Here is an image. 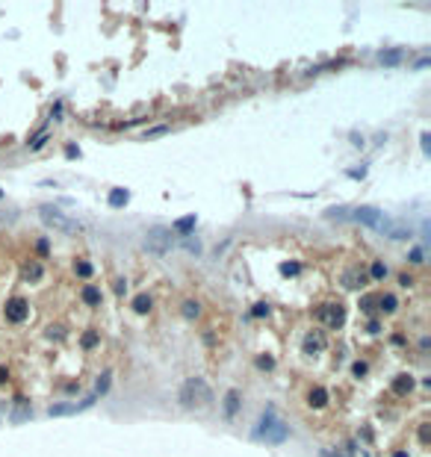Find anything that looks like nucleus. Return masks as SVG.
<instances>
[{
  "instance_id": "obj_36",
  "label": "nucleus",
  "mask_w": 431,
  "mask_h": 457,
  "mask_svg": "<svg viewBox=\"0 0 431 457\" xmlns=\"http://www.w3.org/2000/svg\"><path fill=\"white\" fill-rule=\"evenodd\" d=\"M0 198H3V189H0Z\"/></svg>"
},
{
  "instance_id": "obj_30",
  "label": "nucleus",
  "mask_w": 431,
  "mask_h": 457,
  "mask_svg": "<svg viewBox=\"0 0 431 457\" xmlns=\"http://www.w3.org/2000/svg\"><path fill=\"white\" fill-rule=\"evenodd\" d=\"M351 372H355V378H363V375H366V363H355V369H351Z\"/></svg>"
},
{
  "instance_id": "obj_12",
  "label": "nucleus",
  "mask_w": 431,
  "mask_h": 457,
  "mask_svg": "<svg viewBox=\"0 0 431 457\" xmlns=\"http://www.w3.org/2000/svg\"><path fill=\"white\" fill-rule=\"evenodd\" d=\"M411 390H414V378L411 375H399L396 381H393V392L396 395H408Z\"/></svg>"
},
{
  "instance_id": "obj_17",
  "label": "nucleus",
  "mask_w": 431,
  "mask_h": 457,
  "mask_svg": "<svg viewBox=\"0 0 431 457\" xmlns=\"http://www.w3.org/2000/svg\"><path fill=\"white\" fill-rule=\"evenodd\" d=\"M127 198H130L127 189H112V192H109V203H112V206H124Z\"/></svg>"
},
{
  "instance_id": "obj_3",
  "label": "nucleus",
  "mask_w": 431,
  "mask_h": 457,
  "mask_svg": "<svg viewBox=\"0 0 431 457\" xmlns=\"http://www.w3.org/2000/svg\"><path fill=\"white\" fill-rule=\"evenodd\" d=\"M145 248L154 251V254H166V251L172 248V230H166V227H151V230L145 233Z\"/></svg>"
},
{
  "instance_id": "obj_16",
  "label": "nucleus",
  "mask_w": 431,
  "mask_h": 457,
  "mask_svg": "<svg viewBox=\"0 0 431 457\" xmlns=\"http://www.w3.org/2000/svg\"><path fill=\"white\" fill-rule=\"evenodd\" d=\"M180 313H183V319H198L201 316V304L198 301H183Z\"/></svg>"
},
{
  "instance_id": "obj_7",
  "label": "nucleus",
  "mask_w": 431,
  "mask_h": 457,
  "mask_svg": "<svg viewBox=\"0 0 431 457\" xmlns=\"http://www.w3.org/2000/svg\"><path fill=\"white\" fill-rule=\"evenodd\" d=\"M38 213H42V219L48 221V224H53V227H59V230H74V224H68L71 219H65L56 206H48V203H45V206H38Z\"/></svg>"
},
{
  "instance_id": "obj_35",
  "label": "nucleus",
  "mask_w": 431,
  "mask_h": 457,
  "mask_svg": "<svg viewBox=\"0 0 431 457\" xmlns=\"http://www.w3.org/2000/svg\"><path fill=\"white\" fill-rule=\"evenodd\" d=\"M393 457H408V454H405V451H396V454H393Z\"/></svg>"
},
{
  "instance_id": "obj_5",
  "label": "nucleus",
  "mask_w": 431,
  "mask_h": 457,
  "mask_svg": "<svg viewBox=\"0 0 431 457\" xmlns=\"http://www.w3.org/2000/svg\"><path fill=\"white\" fill-rule=\"evenodd\" d=\"M3 316H6V319H9L12 324L24 322V319L30 316V304H27V298H21V295L9 298V301L3 304Z\"/></svg>"
},
{
  "instance_id": "obj_32",
  "label": "nucleus",
  "mask_w": 431,
  "mask_h": 457,
  "mask_svg": "<svg viewBox=\"0 0 431 457\" xmlns=\"http://www.w3.org/2000/svg\"><path fill=\"white\" fill-rule=\"evenodd\" d=\"M419 440L428 442V425H419Z\"/></svg>"
},
{
  "instance_id": "obj_20",
  "label": "nucleus",
  "mask_w": 431,
  "mask_h": 457,
  "mask_svg": "<svg viewBox=\"0 0 431 457\" xmlns=\"http://www.w3.org/2000/svg\"><path fill=\"white\" fill-rule=\"evenodd\" d=\"M195 221H198L195 216H183V219L174 224V230H177V233H189L192 227H195Z\"/></svg>"
},
{
  "instance_id": "obj_10",
  "label": "nucleus",
  "mask_w": 431,
  "mask_h": 457,
  "mask_svg": "<svg viewBox=\"0 0 431 457\" xmlns=\"http://www.w3.org/2000/svg\"><path fill=\"white\" fill-rule=\"evenodd\" d=\"M237 410H240V392L227 390V395H224V416H227V419H233V416H237Z\"/></svg>"
},
{
  "instance_id": "obj_13",
  "label": "nucleus",
  "mask_w": 431,
  "mask_h": 457,
  "mask_svg": "<svg viewBox=\"0 0 431 457\" xmlns=\"http://www.w3.org/2000/svg\"><path fill=\"white\" fill-rule=\"evenodd\" d=\"M80 298H83L89 307H98V304H101V289H98V286H86L83 292H80Z\"/></svg>"
},
{
  "instance_id": "obj_19",
  "label": "nucleus",
  "mask_w": 431,
  "mask_h": 457,
  "mask_svg": "<svg viewBox=\"0 0 431 457\" xmlns=\"http://www.w3.org/2000/svg\"><path fill=\"white\" fill-rule=\"evenodd\" d=\"M361 310L366 313V316H372V313L378 310V298H375V295H363V298H361Z\"/></svg>"
},
{
  "instance_id": "obj_15",
  "label": "nucleus",
  "mask_w": 431,
  "mask_h": 457,
  "mask_svg": "<svg viewBox=\"0 0 431 457\" xmlns=\"http://www.w3.org/2000/svg\"><path fill=\"white\" fill-rule=\"evenodd\" d=\"M42 274H45V269H42V263H27V266H24V277H27V280H42Z\"/></svg>"
},
{
  "instance_id": "obj_4",
  "label": "nucleus",
  "mask_w": 431,
  "mask_h": 457,
  "mask_svg": "<svg viewBox=\"0 0 431 457\" xmlns=\"http://www.w3.org/2000/svg\"><path fill=\"white\" fill-rule=\"evenodd\" d=\"M348 221H358V224H366V227H381V216L378 206H348Z\"/></svg>"
},
{
  "instance_id": "obj_27",
  "label": "nucleus",
  "mask_w": 431,
  "mask_h": 457,
  "mask_svg": "<svg viewBox=\"0 0 431 457\" xmlns=\"http://www.w3.org/2000/svg\"><path fill=\"white\" fill-rule=\"evenodd\" d=\"M169 130H172V127H169V124H160V127H154V130H148V133H145V139H156V136L169 133Z\"/></svg>"
},
{
  "instance_id": "obj_14",
  "label": "nucleus",
  "mask_w": 431,
  "mask_h": 457,
  "mask_svg": "<svg viewBox=\"0 0 431 457\" xmlns=\"http://www.w3.org/2000/svg\"><path fill=\"white\" fill-rule=\"evenodd\" d=\"M322 345H325V337L316 330V334H307V342H304V351H322Z\"/></svg>"
},
{
  "instance_id": "obj_9",
  "label": "nucleus",
  "mask_w": 431,
  "mask_h": 457,
  "mask_svg": "<svg viewBox=\"0 0 431 457\" xmlns=\"http://www.w3.org/2000/svg\"><path fill=\"white\" fill-rule=\"evenodd\" d=\"M307 404L316 407V410H322V407L328 404V390L325 387H313V390L307 392Z\"/></svg>"
},
{
  "instance_id": "obj_8",
  "label": "nucleus",
  "mask_w": 431,
  "mask_h": 457,
  "mask_svg": "<svg viewBox=\"0 0 431 457\" xmlns=\"http://www.w3.org/2000/svg\"><path fill=\"white\" fill-rule=\"evenodd\" d=\"M366 280H369V274H366V271H361L358 266L345 269V271H343V277H340V283H343L345 289H361Z\"/></svg>"
},
{
  "instance_id": "obj_11",
  "label": "nucleus",
  "mask_w": 431,
  "mask_h": 457,
  "mask_svg": "<svg viewBox=\"0 0 431 457\" xmlns=\"http://www.w3.org/2000/svg\"><path fill=\"white\" fill-rule=\"evenodd\" d=\"M151 307H154V301H151V295H148V292H139L136 298H133V310H136L139 316H148V313H151Z\"/></svg>"
},
{
  "instance_id": "obj_23",
  "label": "nucleus",
  "mask_w": 431,
  "mask_h": 457,
  "mask_svg": "<svg viewBox=\"0 0 431 457\" xmlns=\"http://www.w3.org/2000/svg\"><path fill=\"white\" fill-rule=\"evenodd\" d=\"M399 59H402V51H387V53H381V62H384V65H396Z\"/></svg>"
},
{
  "instance_id": "obj_28",
  "label": "nucleus",
  "mask_w": 431,
  "mask_h": 457,
  "mask_svg": "<svg viewBox=\"0 0 431 457\" xmlns=\"http://www.w3.org/2000/svg\"><path fill=\"white\" fill-rule=\"evenodd\" d=\"M298 269H301L298 263H284V266H281V271H284V274H298Z\"/></svg>"
},
{
  "instance_id": "obj_21",
  "label": "nucleus",
  "mask_w": 431,
  "mask_h": 457,
  "mask_svg": "<svg viewBox=\"0 0 431 457\" xmlns=\"http://www.w3.org/2000/svg\"><path fill=\"white\" fill-rule=\"evenodd\" d=\"M92 263H86V260H77L74 263V274H80V277H92Z\"/></svg>"
},
{
  "instance_id": "obj_33",
  "label": "nucleus",
  "mask_w": 431,
  "mask_h": 457,
  "mask_svg": "<svg viewBox=\"0 0 431 457\" xmlns=\"http://www.w3.org/2000/svg\"><path fill=\"white\" fill-rule=\"evenodd\" d=\"M112 286H115V292H119V295H124V289H127V283H124V280H121V277H119V280H115Z\"/></svg>"
},
{
  "instance_id": "obj_22",
  "label": "nucleus",
  "mask_w": 431,
  "mask_h": 457,
  "mask_svg": "<svg viewBox=\"0 0 431 457\" xmlns=\"http://www.w3.org/2000/svg\"><path fill=\"white\" fill-rule=\"evenodd\" d=\"M109 381H112V375H109V369H106V372L98 378V387H95V392H98V395H104V392L109 390Z\"/></svg>"
},
{
  "instance_id": "obj_31",
  "label": "nucleus",
  "mask_w": 431,
  "mask_h": 457,
  "mask_svg": "<svg viewBox=\"0 0 431 457\" xmlns=\"http://www.w3.org/2000/svg\"><path fill=\"white\" fill-rule=\"evenodd\" d=\"M35 251H38V254H48V242H45V239H38V242H35Z\"/></svg>"
},
{
  "instance_id": "obj_2",
  "label": "nucleus",
  "mask_w": 431,
  "mask_h": 457,
  "mask_svg": "<svg viewBox=\"0 0 431 457\" xmlns=\"http://www.w3.org/2000/svg\"><path fill=\"white\" fill-rule=\"evenodd\" d=\"M287 434H290V428L278 419L272 407L263 413L260 425L254 428V440H266V442H284V440H287Z\"/></svg>"
},
{
  "instance_id": "obj_34",
  "label": "nucleus",
  "mask_w": 431,
  "mask_h": 457,
  "mask_svg": "<svg viewBox=\"0 0 431 457\" xmlns=\"http://www.w3.org/2000/svg\"><path fill=\"white\" fill-rule=\"evenodd\" d=\"M6 378H9V372H6V366H0V384H6Z\"/></svg>"
},
{
  "instance_id": "obj_25",
  "label": "nucleus",
  "mask_w": 431,
  "mask_h": 457,
  "mask_svg": "<svg viewBox=\"0 0 431 457\" xmlns=\"http://www.w3.org/2000/svg\"><path fill=\"white\" fill-rule=\"evenodd\" d=\"M98 334H95V330H86V334H83V339H80V342H83V348H95V345H98Z\"/></svg>"
},
{
  "instance_id": "obj_26",
  "label": "nucleus",
  "mask_w": 431,
  "mask_h": 457,
  "mask_svg": "<svg viewBox=\"0 0 431 457\" xmlns=\"http://www.w3.org/2000/svg\"><path fill=\"white\" fill-rule=\"evenodd\" d=\"M369 277H375V280L387 277V266H384V263H372V271H369Z\"/></svg>"
},
{
  "instance_id": "obj_18",
  "label": "nucleus",
  "mask_w": 431,
  "mask_h": 457,
  "mask_svg": "<svg viewBox=\"0 0 431 457\" xmlns=\"http://www.w3.org/2000/svg\"><path fill=\"white\" fill-rule=\"evenodd\" d=\"M396 307H399L396 295H381V298H378V310H381V313H393Z\"/></svg>"
},
{
  "instance_id": "obj_29",
  "label": "nucleus",
  "mask_w": 431,
  "mask_h": 457,
  "mask_svg": "<svg viewBox=\"0 0 431 457\" xmlns=\"http://www.w3.org/2000/svg\"><path fill=\"white\" fill-rule=\"evenodd\" d=\"M257 366H260V369H272V366H275V360H272V357H257Z\"/></svg>"
},
{
  "instance_id": "obj_24",
  "label": "nucleus",
  "mask_w": 431,
  "mask_h": 457,
  "mask_svg": "<svg viewBox=\"0 0 431 457\" xmlns=\"http://www.w3.org/2000/svg\"><path fill=\"white\" fill-rule=\"evenodd\" d=\"M266 316H269V304H263V301H260V304L251 307V319H266Z\"/></svg>"
},
{
  "instance_id": "obj_6",
  "label": "nucleus",
  "mask_w": 431,
  "mask_h": 457,
  "mask_svg": "<svg viewBox=\"0 0 431 457\" xmlns=\"http://www.w3.org/2000/svg\"><path fill=\"white\" fill-rule=\"evenodd\" d=\"M316 319L328 322V327H343L345 310L340 304H322V307H316Z\"/></svg>"
},
{
  "instance_id": "obj_1",
  "label": "nucleus",
  "mask_w": 431,
  "mask_h": 457,
  "mask_svg": "<svg viewBox=\"0 0 431 457\" xmlns=\"http://www.w3.org/2000/svg\"><path fill=\"white\" fill-rule=\"evenodd\" d=\"M213 401V390L207 387L204 378H189L183 387H180V404L189 407V410H198V407H207Z\"/></svg>"
}]
</instances>
